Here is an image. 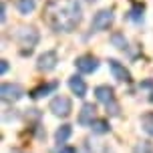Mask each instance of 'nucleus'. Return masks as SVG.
Listing matches in <instances>:
<instances>
[{
  "label": "nucleus",
  "mask_w": 153,
  "mask_h": 153,
  "mask_svg": "<svg viewBox=\"0 0 153 153\" xmlns=\"http://www.w3.org/2000/svg\"><path fill=\"white\" fill-rule=\"evenodd\" d=\"M45 20L54 32H73L83 22L79 0H51L45 10Z\"/></svg>",
  "instance_id": "1"
},
{
  "label": "nucleus",
  "mask_w": 153,
  "mask_h": 153,
  "mask_svg": "<svg viewBox=\"0 0 153 153\" xmlns=\"http://www.w3.org/2000/svg\"><path fill=\"white\" fill-rule=\"evenodd\" d=\"M95 99L103 103L105 109H107V115L111 117H117L121 107H119V103L115 99V89L113 87H109V85H99V87H95Z\"/></svg>",
  "instance_id": "2"
},
{
  "label": "nucleus",
  "mask_w": 153,
  "mask_h": 153,
  "mask_svg": "<svg viewBox=\"0 0 153 153\" xmlns=\"http://www.w3.org/2000/svg\"><path fill=\"white\" fill-rule=\"evenodd\" d=\"M115 22V12L111 8H101L95 12L91 20V30L93 32H103V30H109Z\"/></svg>",
  "instance_id": "3"
},
{
  "label": "nucleus",
  "mask_w": 153,
  "mask_h": 153,
  "mask_svg": "<svg viewBox=\"0 0 153 153\" xmlns=\"http://www.w3.org/2000/svg\"><path fill=\"white\" fill-rule=\"evenodd\" d=\"M38 40H40V34H38V30L34 26H20L16 30V42L20 46H24L28 53L38 45Z\"/></svg>",
  "instance_id": "4"
},
{
  "label": "nucleus",
  "mask_w": 153,
  "mask_h": 153,
  "mask_svg": "<svg viewBox=\"0 0 153 153\" xmlns=\"http://www.w3.org/2000/svg\"><path fill=\"white\" fill-rule=\"evenodd\" d=\"M48 111H51L54 117L67 119V117L73 113V101H71L67 95H56V97L48 103Z\"/></svg>",
  "instance_id": "5"
},
{
  "label": "nucleus",
  "mask_w": 153,
  "mask_h": 153,
  "mask_svg": "<svg viewBox=\"0 0 153 153\" xmlns=\"http://www.w3.org/2000/svg\"><path fill=\"white\" fill-rule=\"evenodd\" d=\"M0 97L4 103H16L24 97V89L18 83H2L0 87Z\"/></svg>",
  "instance_id": "6"
},
{
  "label": "nucleus",
  "mask_w": 153,
  "mask_h": 153,
  "mask_svg": "<svg viewBox=\"0 0 153 153\" xmlns=\"http://www.w3.org/2000/svg\"><path fill=\"white\" fill-rule=\"evenodd\" d=\"M99 59L97 56H93V54H81V56H76L75 61V67L79 73H83V75H93L95 71L99 69Z\"/></svg>",
  "instance_id": "7"
},
{
  "label": "nucleus",
  "mask_w": 153,
  "mask_h": 153,
  "mask_svg": "<svg viewBox=\"0 0 153 153\" xmlns=\"http://www.w3.org/2000/svg\"><path fill=\"white\" fill-rule=\"evenodd\" d=\"M56 65H59V54H56V51H45V53L38 56L36 69L40 73H51V71L56 69Z\"/></svg>",
  "instance_id": "8"
},
{
  "label": "nucleus",
  "mask_w": 153,
  "mask_h": 153,
  "mask_svg": "<svg viewBox=\"0 0 153 153\" xmlns=\"http://www.w3.org/2000/svg\"><path fill=\"white\" fill-rule=\"evenodd\" d=\"M107 62H109V71H111L115 81H119V83H131V73L123 62H119L117 59H109Z\"/></svg>",
  "instance_id": "9"
},
{
  "label": "nucleus",
  "mask_w": 153,
  "mask_h": 153,
  "mask_svg": "<svg viewBox=\"0 0 153 153\" xmlns=\"http://www.w3.org/2000/svg\"><path fill=\"white\" fill-rule=\"evenodd\" d=\"M97 119V107L93 103H85L81 111H79V117H76V123L81 127H91L93 121Z\"/></svg>",
  "instance_id": "10"
},
{
  "label": "nucleus",
  "mask_w": 153,
  "mask_h": 153,
  "mask_svg": "<svg viewBox=\"0 0 153 153\" xmlns=\"http://www.w3.org/2000/svg\"><path fill=\"white\" fill-rule=\"evenodd\" d=\"M69 89L79 99H85L87 97V91H89V87H87V83H85V79L81 75H73L69 79Z\"/></svg>",
  "instance_id": "11"
},
{
  "label": "nucleus",
  "mask_w": 153,
  "mask_h": 153,
  "mask_svg": "<svg viewBox=\"0 0 153 153\" xmlns=\"http://www.w3.org/2000/svg\"><path fill=\"white\" fill-rule=\"evenodd\" d=\"M59 89V83L56 81H51V83H42L40 87H36V89H32L30 93H28V97L34 101L42 99V97H46V95H51V93H54Z\"/></svg>",
  "instance_id": "12"
},
{
  "label": "nucleus",
  "mask_w": 153,
  "mask_h": 153,
  "mask_svg": "<svg viewBox=\"0 0 153 153\" xmlns=\"http://www.w3.org/2000/svg\"><path fill=\"white\" fill-rule=\"evenodd\" d=\"M71 137H73V125H69V123L61 125V127L56 129V133H54V141H56L59 145H65Z\"/></svg>",
  "instance_id": "13"
},
{
  "label": "nucleus",
  "mask_w": 153,
  "mask_h": 153,
  "mask_svg": "<svg viewBox=\"0 0 153 153\" xmlns=\"http://www.w3.org/2000/svg\"><path fill=\"white\" fill-rule=\"evenodd\" d=\"M139 125H141L143 133H147L149 137H153V111H149V113H145V115H141Z\"/></svg>",
  "instance_id": "14"
},
{
  "label": "nucleus",
  "mask_w": 153,
  "mask_h": 153,
  "mask_svg": "<svg viewBox=\"0 0 153 153\" xmlns=\"http://www.w3.org/2000/svg\"><path fill=\"white\" fill-rule=\"evenodd\" d=\"M91 129L95 135H105V133H109L111 131V123L107 121V119H95L91 125Z\"/></svg>",
  "instance_id": "15"
},
{
  "label": "nucleus",
  "mask_w": 153,
  "mask_h": 153,
  "mask_svg": "<svg viewBox=\"0 0 153 153\" xmlns=\"http://www.w3.org/2000/svg\"><path fill=\"white\" fill-rule=\"evenodd\" d=\"M16 8H18V12L20 14H32L34 12V8H36V0H18L16 2Z\"/></svg>",
  "instance_id": "16"
},
{
  "label": "nucleus",
  "mask_w": 153,
  "mask_h": 153,
  "mask_svg": "<svg viewBox=\"0 0 153 153\" xmlns=\"http://www.w3.org/2000/svg\"><path fill=\"white\" fill-rule=\"evenodd\" d=\"M127 18L133 20L135 24H141L143 22V4H133L129 12H127Z\"/></svg>",
  "instance_id": "17"
},
{
  "label": "nucleus",
  "mask_w": 153,
  "mask_h": 153,
  "mask_svg": "<svg viewBox=\"0 0 153 153\" xmlns=\"http://www.w3.org/2000/svg\"><path fill=\"white\" fill-rule=\"evenodd\" d=\"M109 40H111V45H113L115 48H119V51H127V38H125L123 32H113Z\"/></svg>",
  "instance_id": "18"
},
{
  "label": "nucleus",
  "mask_w": 153,
  "mask_h": 153,
  "mask_svg": "<svg viewBox=\"0 0 153 153\" xmlns=\"http://www.w3.org/2000/svg\"><path fill=\"white\" fill-rule=\"evenodd\" d=\"M133 153H153V143L151 141H139L133 147Z\"/></svg>",
  "instance_id": "19"
},
{
  "label": "nucleus",
  "mask_w": 153,
  "mask_h": 153,
  "mask_svg": "<svg viewBox=\"0 0 153 153\" xmlns=\"http://www.w3.org/2000/svg\"><path fill=\"white\" fill-rule=\"evenodd\" d=\"M54 153H79V149H75L73 145H67V143H65V145H59V149Z\"/></svg>",
  "instance_id": "20"
},
{
  "label": "nucleus",
  "mask_w": 153,
  "mask_h": 153,
  "mask_svg": "<svg viewBox=\"0 0 153 153\" xmlns=\"http://www.w3.org/2000/svg\"><path fill=\"white\" fill-rule=\"evenodd\" d=\"M79 153H93V147H91V143H89V141H85L83 145L79 147Z\"/></svg>",
  "instance_id": "21"
},
{
  "label": "nucleus",
  "mask_w": 153,
  "mask_h": 153,
  "mask_svg": "<svg viewBox=\"0 0 153 153\" xmlns=\"http://www.w3.org/2000/svg\"><path fill=\"white\" fill-rule=\"evenodd\" d=\"M139 89H153V81L147 79V81H143V83H139Z\"/></svg>",
  "instance_id": "22"
},
{
  "label": "nucleus",
  "mask_w": 153,
  "mask_h": 153,
  "mask_svg": "<svg viewBox=\"0 0 153 153\" xmlns=\"http://www.w3.org/2000/svg\"><path fill=\"white\" fill-rule=\"evenodd\" d=\"M0 20L6 22V4H4V2H2V6H0Z\"/></svg>",
  "instance_id": "23"
},
{
  "label": "nucleus",
  "mask_w": 153,
  "mask_h": 153,
  "mask_svg": "<svg viewBox=\"0 0 153 153\" xmlns=\"http://www.w3.org/2000/svg\"><path fill=\"white\" fill-rule=\"evenodd\" d=\"M8 69H10V65H8V61H2V65H0V73L2 75H6Z\"/></svg>",
  "instance_id": "24"
},
{
  "label": "nucleus",
  "mask_w": 153,
  "mask_h": 153,
  "mask_svg": "<svg viewBox=\"0 0 153 153\" xmlns=\"http://www.w3.org/2000/svg\"><path fill=\"white\" fill-rule=\"evenodd\" d=\"M149 101H151V103H153V91H151V97H149Z\"/></svg>",
  "instance_id": "25"
},
{
  "label": "nucleus",
  "mask_w": 153,
  "mask_h": 153,
  "mask_svg": "<svg viewBox=\"0 0 153 153\" xmlns=\"http://www.w3.org/2000/svg\"><path fill=\"white\" fill-rule=\"evenodd\" d=\"M85 2H95V0H85Z\"/></svg>",
  "instance_id": "26"
}]
</instances>
